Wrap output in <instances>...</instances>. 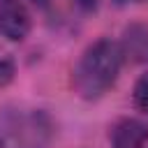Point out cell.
Listing matches in <instances>:
<instances>
[{
  "label": "cell",
  "mask_w": 148,
  "mask_h": 148,
  "mask_svg": "<svg viewBox=\"0 0 148 148\" xmlns=\"http://www.w3.org/2000/svg\"><path fill=\"white\" fill-rule=\"evenodd\" d=\"M123 58L125 51L123 46L111 39V37H102L97 42H92L79 58L76 67H74V90L79 92V97L83 99H99L109 88H113L120 67H123Z\"/></svg>",
  "instance_id": "1"
},
{
  "label": "cell",
  "mask_w": 148,
  "mask_h": 148,
  "mask_svg": "<svg viewBox=\"0 0 148 148\" xmlns=\"http://www.w3.org/2000/svg\"><path fill=\"white\" fill-rule=\"evenodd\" d=\"M53 120L42 109H0V148H49Z\"/></svg>",
  "instance_id": "2"
},
{
  "label": "cell",
  "mask_w": 148,
  "mask_h": 148,
  "mask_svg": "<svg viewBox=\"0 0 148 148\" xmlns=\"http://www.w3.org/2000/svg\"><path fill=\"white\" fill-rule=\"evenodd\" d=\"M32 28V16L25 0H0V35L9 42H21Z\"/></svg>",
  "instance_id": "3"
},
{
  "label": "cell",
  "mask_w": 148,
  "mask_h": 148,
  "mask_svg": "<svg viewBox=\"0 0 148 148\" xmlns=\"http://www.w3.org/2000/svg\"><path fill=\"white\" fill-rule=\"evenodd\" d=\"M111 148H143L148 143V125L136 118H120L111 132Z\"/></svg>",
  "instance_id": "4"
},
{
  "label": "cell",
  "mask_w": 148,
  "mask_h": 148,
  "mask_svg": "<svg viewBox=\"0 0 148 148\" xmlns=\"http://www.w3.org/2000/svg\"><path fill=\"white\" fill-rule=\"evenodd\" d=\"M14 74H16V62H14L12 53L0 49V88L9 86L14 81Z\"/></svg>",
  "instance_id": "5"
},
{
  "label": "cell",
  "mask_w": 148,
  "mask_h": 148,
  "mask_svg": "<svg viewBox=\"0 0 148 148\" xmlns=\"http://www.w3.org/2000/svg\"><path fill=\"white\" fill-rule=\"evenodd\" d=\"M132 97H134L136 109H139V111H143V113H148V72H143V74L136 79Z\"/></svg>",
  "instance_id": "6"
},
{
  "label": "cell",
  "mask_w": 148,
  "mask_h": 148,
  "mask_svg": "<svg viewBox=\"0 0 148 148\" xmlns=\"http://www.w3.org/2000/svg\"><path fill=\"white\" fill-rule=\"evenodd\" d=\"M81 9H86V12H90V9H95L97 7V0H74Z\"/></svg>",
  "instance_id": "7"
},
{
  "label": "cell",
  "mask_w": 148,
  "mask_h": 148,
  "mask_svg": "<svg viewBox=\"0 0 148 148\" xmlns=\"http://www.w3.org/2000/svg\"><path fill=\"white\" fill-rule=\"evenodd\" d=\"M118 2H143V0H118Z\"/></svg>",
  "instance_id": "8"
}]
</instances>
